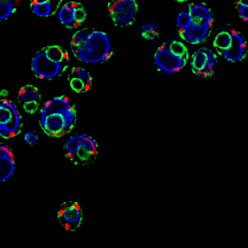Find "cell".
I'll return each mask as SVG.
<instances>
[{
	"mask_svg": "<svg viewBox=\"0 0 248 248\" xmlns=\"http://www.w3.org/2000/svg\"><path fill=\"white\" fill-rule=\"evenodd\" d=\"M70 46L74 57L87 63L105 62L110 59L113 53L108 35L91 28L76 32L72 37Z\"/></svg>",
	"mask_w": 248,
	"mask_h": 248,
	"instance_id": "obj_2",
	"label": "cell"
},
{
	"mask_svg": "<svg viewBox=\"0 0 248 248\" xmlns=\"http://www.w3.org/2000/svg\"><path fill=\"white\" fill-rule=\"evenodd\" d=\"M86 18V12L81 3L71 1L65 4L59 10L58 18L67 29H77Z\"/></svg>",
	"mask_w": 248,
	"mask_h": 248,
	"instance_id": "obj_12",
	"label": "cell"
},
{
	"mask_svg": "<svg viewBox=\"0 0 248 248\" xmlns=\"http://www.w3.org/2000/svg\"><path fill=\"white\" fill-rule=\"evenodd\" d=\"M67 79L71 89L78 93H86L93 84V78L89 72L79 67L72 68Z\"/></svg>",
	"mask_w": 248,
	"mask_h": 248,
	"instance_id": "obj_14",
	"label": "cell"
},
{
	"mask_svg": "<svg viewBox=\"0 0 248 248\" xmlns=\"http://www.w3.org/2000/svg\"><path fill=\"white\" fill-rule=\"evenodd\" d=\"M18 100L26 113L33 114L38 110L41 105V95L37 87L27 85L19 91Z\"/></svg>",
	"mask_w": 248,
	"mask_h": 248,
	"instance_id": "obj_13",
	"label": "cell"
},
{
	"mask_svg": "<svg viewBox=\"0 0 248 248\" xmlns=\"http://www.w3.org/2000/svg\"><path fill=\"white\" fill-rule=\"evenodd\" d=\"M22 118L17 108L6 98L0 99V137L9 139L21 133Z\"/></svg>",
	"mask_w": 248,
	"mask_h": 248,
	"instance_id": "obj_8",
	"label": "cell"
},
{
	"mask_svg": "<svg viewBox=\"0 0 248 248\" xmlns=\"http://www.w3.org/2000/svg\"><path fill=\"white\" fill-rule=\"evenodd\" d=\"M188 13L190 22L185 29L178 30L180 37L192 45L205 42L213 29L214 19L210 9L205 4L193 2L189 4Z\"/></svg>",
	"mask_w": 248,
	"mask_h": 248,
	"instance_id": "obj_4",
	"label": "cell"
},
{
	"mask_svg": "<svg viewBox=\"0 0 248 248\" xmlns=\"http://www.w3.org/2000/svg\"><path fill=\"white\" fill-rule=\"evenodd\" d=\"M15 168V159L10 148L0 143V183L9 179L13 174Z\"/></svg>",
	"mask_w": 248,
	"mask_h": 248,
	"instance_id": "obj_15",
	"label": "cell"
},
{
	"mask_svg": "<svg viewBox=\"0 0 248 248\" xmlns=\"http://www.w3.org/2000/svg\"><path fill=\"white\" fill-rule=\"evenodd\" d=\"M62 0H31L30 7L40 17H48L55 14L61 6Z\"/></svg>",
	"mask_w": 248,
	"mask_h": 248,
	"instance_id": "obj_16",
	"label": "cell"
},
{
	"mask_svg": "<svg viewBox=\"0 0 248 248\" xmlns=\"http://www.w3.org/2000/svg\"><path fill=\"white\" fill-rule=\"evenodd\" d=\"M188 59L189 53L186 46L174 40L163 43L154 55L156 69L165 74L177 73L186 65Z\"/></svg>",
	"mask_w": 248,
	"mask_h": 248,
	"instance_id": "obj_5",
	"label": "cell"
},
{
	"mask_svg": "<svg viewBox=\"0 0 248 248\" xmlns=\"http://www.w3.org/2000/svg\"><path fill=\"white\" fill-rule=\"evenodd\" d=\"M24 139L27 145L33 146L37 142L38 138V136L33 132L28 131L25 135Z\"/></svg>",
	"mask_w": 248,
	"mask_h": 248,
	"instance_id": "obj_21",
	"label": "cell"
},
{
	"mask_svg": "<svg viewBox=\"0 0 248 248\" xmlns=\"http://www.w3.org/2000/svg\"><path fill=\"white\" fill-rule=\"evenodd\" d=\"M77 110L65 95L52 98L39 113V122L44 133L50 137L61 138L69 134L77 122Z\"/></svg>",
	"mask_w": 248,
	"mask_h": 248,
	"instance_id": "obj_1",
	"label": "cell"
},
{
	"mask_svg": "<svg viewBox=\"0 0 248 248\" xmlns=\"http://www.w3.org/2000/svg\"><path fill=\"white\" fill-rule=\"evenodd\" d=\"M21 0H0V22L5 21L18 9Z\"/></svg>",
	"mask_w": 248,
	"mask_h": 248,
	"instance_id": "obj_18",
	"label": "cell"
},
{
	"mask_svg": "<svg viewBox=\"0 0 248 248\" xmlns=\"http://www.w3.org/2000/svg\"><path fill=\"white\" fill-rule=\"evenodd\" d=\"M190 22V15L188 11H183L177 17V30L185 29Z\"/></svg>",
	"mask_w": 248,
	"mask_h": 248,
	"instance_id": "obj_20",
	"label": "cell"
},
{
	"mask_svg": "<svg viewBox=\"0 0 248 248\" xmlns=\"http://www.w3.org/2000/svg\"><path fill=\"white\" fill-rule=\"evenodd\" d=\"M235 6L240 18L248 22V0H235Z\"/></svg>",
	"mask_w": 248,
	"mask_h": 248,
	"instance_id": "obj_19",
	"label": "cell"
},
{
	"mask_svg": "<svg viewBox=\"0 0 248 248\" xmlns=\"http://www.w3.org/2000/svg\"><path fill=\"white\" fill-rule=\"evenodd\" d=\"M218 64L217 55L207 47L199 48L192 55L191 69L200 78H208L214 73Z\"/></svg>",
	"mask_w": 248,
	"mask_h": 248,
	"instance_id": "obj_10",
	"label": "cell"
},
{
	"mask_svg": "<svg viewBox=\"0 0 248 248\" xmlns=\"http://www.w3.org/2000/svg\"><path fill=\"white\" fill-rule=\"evenodd\" d=\"M107 10L115 26L124 27L134 23L138 7L135 0H111Z\"/></svg>",
	"mask_w": 248,
	"mask_h": 248,
	"instance_id": "obj_9",
	"label": "cell"
},
{
	"mask_svg": "<svg viewBox=\"0 0 248 248\" xmlns=\"http://www.w3.org/2000/svg\"><path fill=\"white\" fill-rule=\"evenodd\" d=\"M175 1L178 2H185L189 1V0H175Z\"/></svg>",
	"mask_w": 248,
	"mask_h": 248,
	"instance_id": "obj_22",
	"label": "cell"
},
{
	"mask_svg": "<svg viewBox=\"0 0 248 248\" xmlns=\"http://www.w3.org/2000/svg\"><path fill=\"white\" fill-rule=\"evenodd\" d=\"M67 51L61 46H49L42 48L31 61V70L35 77L51 80L61 77L69 66Z\"/></svg>",
	"mask_w": 248,
	"mask_h": 248,
	"instance_id": "obj_3",
	"label": "cell"
},
{
	"mask_svg": "<svg viewBox=\"0 0 248 248\" xmlns=\"http://www.w3.org/2000/svg\"><path fill=\"white\" fill-rule=\"evenodd\" d=\"M58 221L64 229L73 232L81 226L83 214L81 206L75 202L69 201L62 204L58 211Z\"/></svg>",
	"mask_w": 248,
	"mask_h": 248,
	"instance_id": "obj_11",
	"label": "cell"
},
{
	"mask_svg": "<svg viewBox=\"0 0 248 248\" xmlns=\"http://www.w3.org/2000/svg\"><path fill=\"white\" fill-rule=\"evenodd\" d=\"M213 46L218 54L233 63L241 62L248 53L245 38L232 28H226L218 31L215 35Z\"/></svg>",
	"mask_w": 248,
	"mask_h": 248,
	"instance_id": "obj_6",
	"label": "cell"
},
{
	"mask_svg": "<svg viewBox=\"0 0 248 248\" xmlns=\"http://www.w3.org/2000/svg\"><path fill=\"white\" fill-rule=\"evenodd\" d=\"M66 158L75 165L86 166L93 163L99 154V147L91 136L77 134L72 136L64 145Z\"/></svg>",
	"mask_w": 248,
	"mask_h": 248,
	"instance_id": "obj_7",
	"label": "cell"
},
{
	"mask_svg": "<svg viewBox=\"0 0 248 248\" xmlns=\"http://www.w3.org/2000/svg\"><path fill=\"white\" fill-rule=\"evenodd\" d=\"M161 32L159 27L153 22L143 24L139 30V34L140 37L148 42L154 41L158 38Z\"/></svg>",
	"mask_w": 248,
	"mask_h": 248,
	"instance_id": "obj_17",
	"label": "cell"
}]
</instances>
